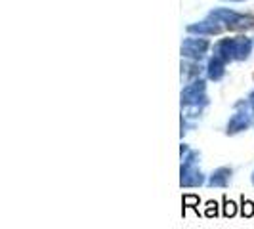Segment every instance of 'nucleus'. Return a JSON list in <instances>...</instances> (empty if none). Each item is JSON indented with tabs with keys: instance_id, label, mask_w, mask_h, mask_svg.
<instances>
[{
	"instance_id": "1",
	"label": "nucleus",
	"mask_w": 254,
	"mask_h": 229,
	"mask_svg": "<svg viewBox=\"0 0 254 229\" xmlns=\"http://www.w3.org/2000/svg\"><path fill=\"white\" fill-rule=\"evenodd\" d=\"M210 19H214L216 23H226L229 29H249L254 27L253 15H245V13H237L229 8H214L210 10Z\"/></svg>"
},
{
	"instance_id": "2",
	"label": "nucleus",
	"mask_w": 254,
	"mask_h": 229,
	"mask_svg": "<svg viewBox=\"0 0 254 229\" xmlns=\"http://www.w3.org/2000/svg\"><path fill=\"white\" fill-rule=\"evenodd\" d=\"M206 48H208V42L203 40V38H188L184 42V46H182V54H186V56H199L201 57Z\"/></svg>"
},
{
	"instance_id": "3",
	"label": "nucleus",
	"mask_w": 254,
	"mask_h": 229,
	"mask_svg": "<svg viewBox=\"0 0 254 229\" xmlns=\"http://www.w3.org/2000/svg\"><path fill=\"white\" fill-rule=\"evenodd\" d=\"M188 31L195 35H216L220 33V27L216 25V21H199V23H191Z\"/></svg>"
},
{
	"instance_id": "4",
	"label": "nucleus",
	"mask_w": 254,
	"mask_h": 229,
	"mask_svg": "<svg viewBox=\"0 0 254 229\" xmlns=\"http://www.w3.org/2000/svg\"><path fill=\"white\" fill-rule=\"evenodd\" d=\"M208 67H210V76H212V78H218V76L222 75V65H220L218 59H212Z\"/></svg>"
},
{
	"instance_id": "5",
	"label": "nucleus",
	"mask_w": 254,
	"mask_h": 229,
	"mask_svg": "<svg viewBox=\"0 0 254 229\" xmlns=\"http://www.w3.org/2000/svg\"><path fill=\"white\" fill-rule=\"evenodd\" d=\"M222 2H243V0H222Z\"/></svg>"
}]
</instances>
